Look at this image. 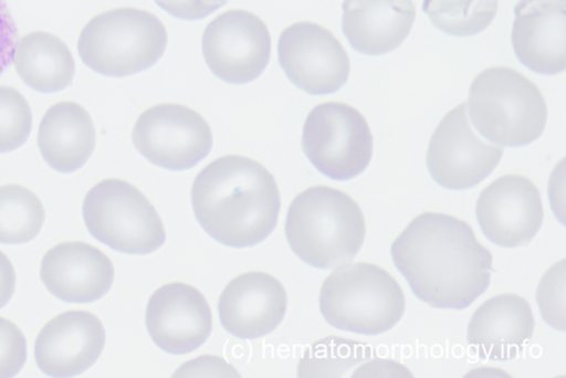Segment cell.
<instances>
[{
    "mask_svg": "<svg viewBox=\"0 0 566 378\" xmlns=\"http://www.w3.org/2000/svg\"><path fill=\"white\" fill-rule=\"evenodd\" d=\"M391 258L412 293L433 308L461 311L489 287L493 256L462 220L426 212L394 241Z\"/></svg>",
    "mask_w": 566,
    "mask_h": 378,
    "instance_id": "6da1fadb",
    "label": "cell"
},
{
    "mask_svg": "<svg viewBox=\"0 0 566 378\" xmlns=\"http://www.w3.org/2000/svg\"><path fill=\"white\" fill-rule=\"evenodd\" d=\"M195 216L217 242L234 249L253 248L277 225L281 195L273 175L258 161L226 156L195 179Z\"/></svg>",
    "mask_w": 566,
    "mask_h": 378,
    "instance_id": "7a4b0ae2",
    "label": "cell"
},
{
    "mask_svg": "<svg viewBox=\"0 0 566 378\" xmlns=\"http://www.w3.org/2000/svg\"><path fill=\"white\" fill-rule=\"evenodd\" d=\"M285 234L294 254L310 266L337 269L359 253L366 222L360 207L347 193L316 186L292 201Z\"/></svg>",
    "mask_w": 566,
    "mask_h": 378,
    "instance_id": "3957f363",
    "label": "cell"
},
{
    "mask_svg": "<svg viewBox=\"0 0 566 378\" xmlns=\"http://www.w3.org/2000/svg\"><path fill=\"white\" fill-rule=\"evenodd\" d=\"M468 112L484 139L509 148L536 141L547 122L546 103L538 87L509 67H491L474 78Z\"/></svg>",
    "mask_w": 566,
    "mask_h": 378,
    "instance_id": "277c9868",
    "label": "cell"
},
{
    "mask_svg": "<svg viewBox=\"0 0 566 378\" xmlns=\"http://www.w3.org/2000/svg\"><path fill=\"white\" fill-rule=\"evenodd\" d=\"M405 308L406 297L398 282L370 263L337 267L319 293V309L331 326L366 336L394 328Z\"/></svg>",
    "mask_w": 566,
    "mask_h": 378,
    "instance_id": "5b68a950",
    "label": "cell"
},
{
    "mask_svg": "<svg viewBox=\"0 0 566 378\" xmlns=\"http://www.w3.org/2000/svg\"><path fill=\"white\" fill-rule=\"evenodd\" d=\"M167 46V29L156 15L126 8L94 18L81 34L78 53L93 72L123 78L151 69Z\"/></svg>",
    "mask_w": 566,
    "mask_h": 378,
    "instance_id": "8992f818",
    "label": "cell"
},
{
    "mask_svg": "<svg viewBox=\"0 0 566 378\" xmlns=\"http://www.w3.org/2000/svg\"><path fill=\"white\" fill-rule=\"evenodd\" d=\"M83 217L92 237L125 254L154 253L167 240L156 208L125 180L106 179L93 187L85 197Z\"/></svg>",
    "mask_w": 566,
    "mask_h": 378,
    "instance_id": "52a82bcc",
    "label": "cell"
},
{
    "mask_svg": "<svg viewBox=\"0 0 566 378\" xmlns=\"http://www.w3.org/2000/svg\"><path fill=\"white\" fill-rule=\"evenodd\" d=\"M302 149L325 177L347 181L369 166L374 139L366 118L343 103H324L308 114L302 136Z\"/></svg>",
    "mask_w": 566,
    "mask_h": 378,
    "instance_id": "ba28073f",
    "label": "cell"
},
{
    "mask_svg": "<svg viewBox=\"0 0 566 378\" xmlns=\"http://www.w3.org/2000/svg\"><path fill=\"white\" fill-rule=\"evenodd\" d=\"M133 141L149 162L170 171H185L205 160L213 147L208 122L179 104H161L138 118Z\"/></svg>",
    "mask_w": 566,
    "mask_h": 378,
    "instance_id": "9c48e42d",
    "label": "cell"
},
{
    "mask_svg": "<svg viewBox=\"0 0 566 378\" xmlns=\"http://www.w3.org/2000/svg\"><path fill=\"white\" fill-rule=\"evenodd\" d=\"M268 27L248 11H229L213 20L202 38V53L212 74L231 85L256 81L271 59Z\"/></svg>",
    "mask_w": 566,
    "mask_h": 378,
    "instance_id": "30bf717a",
    "label": "cell"
},
{
    "mask_svg": "<svg viewBox=\"0 0 566 378\" xmlns=\"http://www.w3.org/2000/svg\"><path fill=\"white\" fill-rule=\"evenodd\" d=\"M502 147L480 139L467 117V105L450 111L431 136L427 168L431 178L448 190L476 187L497 167Z\"/></svg>",
    "mask_w": 566,
    "mask_h": 378,
    "instance_id": "8fae6325",
    "label": "cell"
},
{
    "mask_svg": "<svg viewBox=\"0 0 566 378\" xmlns=\"http://www.w3.org/2000/svg\"><path fill=\"white\" fill-rule=\"evenodd\" d=\"M277 52L280 66L289 81L310 95L334 94L348 82L347 52L318 24L300 22L284 30Z\"/></svg>",
    "mask_w": 566,
    "mask_h": 378,
    "instance_id": "7c38bea8",
    "label": "cell"
},
{
    "mask_svg": "<svg viewBox=\"0 0 566 378\" xmlns=\"http://www.w3.org/2000/svg\"><path fill=\"white\" fill-rule=\"evenodd\" d=\"M475 214L484 237L505 249L527 245L544 218L538 189L517 175L500 177L489 185L478 198Z\"/></svg>",
    "mask_w": 566,
    "mask_h": 378,
    "instance_id": "4fadbf2b",
    "label": "cell"
},
{
    "mask_svg": "<svg viewBox=\"0 0 566 378\" xmlns=\"http://www.w3.org/2000/svg\"><path fill=\"white\" fill-rule=\"evenodd\" d=\"M148 333L158 347L185 355L202 346L211 335L213 317L205 295L187 283H168L149 298Z\"/></svg>",
    "mask_w": 566,
    "mask_h": 378,
    "instance_id": "5bb4252c",
    "label": "cell"
},
{
    "mask_svg": "<svg viewBox=\"0 0 566 378\" xmlns=\"http://www.w3.org/2000/svg\"><path fill=\"white\" fill-rule=\"evenodd\" d=\"M511 43L517 61L544 76L566 65V0H518Z\"/></svg>",
    "mask_w": 566,
    "mask_h": 378,
    "instance_id": "9a60e30c",
    "label": "cell"
},
{
    "mask_svg": "<svg viewBox=\"0 0 566 378\" xmlns=\"http://www.w3.org/2000/svg\"><path fill=\"white\" fill-rule=\"evenodd\" d=\"M106 345L102 321L87 311H67L50 321L35 342L40 369L51 377H74L90 369Z\"/></svg>",
    "mask_w": 566,
    "mask_h": 378,
    "instance_id": "2e32d148",
    "label": "cell"
},
{
    "mask_svg": "<svg viewBox=\"0 0 566 378\" xmlns=\"http://www.w3.org/2000/svg\"><path fill=\"white\" fill-rule=\"evenodd\" d=\"M287 293L273 275L250 272L233 279L223 290L219 316L228 333L241 339H256L275 330L287 309Z\"/></svg>",
    "mask_w": 566,
    "mask_h": 378,
    "instance_id": "e0dca14e",
    "label": "cell"
},
{
    "mask_svg": "<svg viewBox=\"0 0 566 378\" xmlns=\"http://www.w3.org/2000/svg\"><path fill=\"white\" fill-rule=\"evenodd\" d=\"M41 279L46 288L66 303H93L112 288L115 267L99 249L86 242H65L43 258Z\"/></svg>",
    "mask_w": 566,
    "mask_h": 378,
    "instance_id": "ac0fdd59",
    "label": "cell"
},
{
    "mask_svg": "<svg viewBox=\"0 0 566 378\" xmlns=\"http://www.w3.org/2000/svg\"><path fill=\"white\" fill-rule=\"evenodd\" d=\"M528 302L515 294H500L473 313L467 330L468 344L480 358L505 361L515 358L534 333Z\"/></svg>",
    "mask_w": 566,
    "mask_h": 378,
    "instance_id": "d6986e66",
    "label": "cell"
},
{
    "mask_svg": "<svg viewBox=\"0 0 566 378\" xmlns=\"http://www.w3.org/2000/svg\"><path fill=\"white\" fill-rule=\"evenodd\" d=\"M416 20L412 0H345L342 28L349 45L366 56L397 50Z\"/></svg>",
    "mask_w": 566,
    "mask_h": 378,
    "instance_id": "ffe728a7",
    "label": "cell"
},
{
    "mask_svg": "<svg viewBox=\"0 0 566 378\" xmlns=\"http://www.w3.org/2000/svg\"><path fill=\"white\" fill-rule=\"evenodd\" d=\"M39 148L46 164L57 172L82 169L96 148V129L90 113L77 103L54 105L41 123Z\"/></svg>",
    "mask_w": 566,
    "mask_h": 378,
    "instance_id": "44dd1931",
    "label": "cell"
},
{
    "mask_svg": "<svg viewBox=\"0 0 566 378\" xmlns=\"http://www.w3.org/2000/svg\"><path fill=\"white\" fill-rule=\"evenodd\" d=\"M22 81L41 94H55L70 87L76 74L74 57L57 36L31 33L20 40L13 61Z\"/></svg>",
    "mask_w": 566,
    "mask_h": 378,
    "instance_id": "7402d4cb",
    "label": "cell"
},
{
    "mask_svg": "<svg viewBox=\"0 0 566 378\" xmlns=\"http://www.w3.org/2000/svg\"><path fill=\"white\" fill-rule=\"evenodd\" d=\"M45 218L44 206L34 192L18 185L0 187V243L24 244L34 240Z\"/></svg>",
    "mask_w": 566,
    "mask_h": 378,
    "instance_id": "603a6c76",
    "label": "cell"
},
{
    "mask_svg": "<svg viewBox=\"0 0 566 378\" xmlns=\"http://www.w3.org/2000/svg\"><path fill=\"white\" fill-rule=\"evenodd\" d=\"M499 0H423L422 12L440 32L469 38L485 31L494 21Z\"/></svg>",
    "mask_w": 566,
    "mask_h": 378,
    "instance_id": "cb8c5ba5",
    "label": "cell"
},
{
    "mask_svg": "<svg viewBox=\"0 0 566 378\" xmlns=\"http://www.w3.org/2000/svg\"><path fill=\"white\" fill-rule=\"evenodd\" d=\"M32 127L33 113L27 98L12 87L0 86V154L23 147Z\"/></svg>",
    "mask_w": 566,
    "mask_h": 378,
    "instance_id": "d4e9b609",
    "label": "cell"
},
{
    "mask_svg": "<svg viewBox=\"0 0 566 378\" xmlns=\"http://www.w3.org/2000/svg\"><path fill=\"white\" fill-rule=\"evenodd\" d=\"M536 300L544 321L555 329L565 330V260L544 274Z\"/></svg>",
    "mask_w": 566,
    "mask_h": 378,
    "instance_id": "484cf974",
    "label": "cell"
},
{
    "mask_svg": "<svg viewBox=\"0 0 566 378\" xmlns=\"http://www.w3.org/2000/svg\"><path fill=\"white\" fill-rule=\"evenodd\" d=\"M28 360V340L22 329L0 317V378L17 376Z\"/></svg>",
    "mask_w": 566,
    "mask_h": 378,
    "instance_id": "4316f807",
    "label": "cell"
},
{
    "mask_svg": "<svg viewBox=\"0 0 566 378\" xmlns=\"http://www.w3.org/2000/svg\"><path fill=\"white\" fill-rule=\"evenodd\" d=\"M169 15L181 21H200L222 9L229 0H155Z\"/></svg>",
    "mask_w": 566,
    "mask_h": 378,
    "instance_id": "83f0119b",
    "label": "cell"
},
{
    "mask_svg": "<svg viewBox=\"0 0 566 378\" xmlns=\"http://www.w3.org/2000/svg\"><path fill=\"white\" fill-rule=\"evenodd\" d=\"M20 33L7 0H0V76L12 66Z\"/></svg>",
    "mask_w": 566,
    "mask_h": 378,
    "instance_id": "f1b7e54d",
    "label": "cell"
},
{
    "mask_svg": "<svg viewBox=\"0 0 566 378\" xmlns=\"http://www.w3.org/2000/svg\"><path fill=\"white\" fill-rule=\"evenodd\" d=\"M17 290V272L10 258L0 251V308H3L14 296Z\"/></svg>",
    "mask_w": 566,
    "mask_h": 378,
    "instance_id": "f546056e",
    "label": "cell"
}]
</instances>
